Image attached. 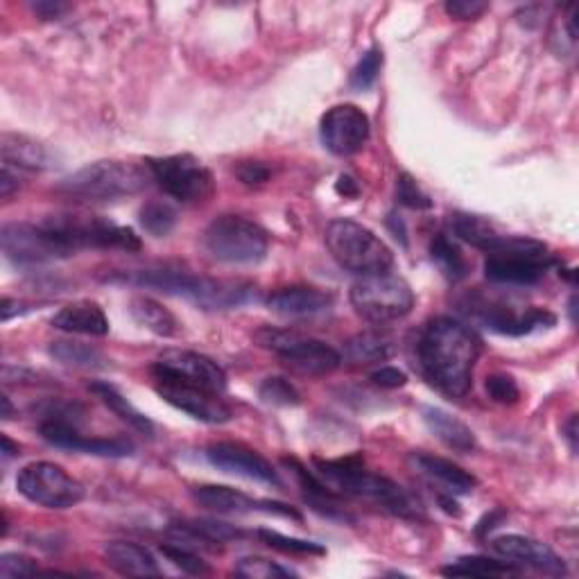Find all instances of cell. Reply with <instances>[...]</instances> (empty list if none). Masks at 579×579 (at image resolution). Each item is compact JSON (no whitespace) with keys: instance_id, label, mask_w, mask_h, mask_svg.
I'll list each match as a JSON object with an SVG mask.
<instances>
[{"instance_id":"obj_54","label":"cell","mask_w":579,"mask_h":579,"mask_svg":"<svg viewBox=\"0 0 579 579\" xmlns=\"http://www.w3.org/2000/svg\"><path fill=\"white\" fill-rule=\"evenodd\" d=\"M12 416V403L8 397H3V419H10Z\"/></svg>"},{"instance_id":"obj_51","label":"cell","mask_w":579,"mask_h":579,"mask_svg":"<svg viewBox=\"0 0 579 579\" xmlns=\"http://www.w3.org/2000/svg\"><path fill=\"white\" fill-rule=\"evenodd\" d=\"M505 518V512L503 510H496L493 514H489V516H485L480 523H478V537H485L487 535V530L491 532L493 528H498V525H496V520H503Z\"/></svg>"},{"instance_id":"obj_16","label":"cell","mask_w":579,"mask_h":579,"mask_svg":"<svg viewBox=\"0 0 579 579\" xmlns=\"http://www.w3.org/2000/svg\"><path fill=\"white\" fill-rule=\"evenodd\" d=\"M322 143L335 156L358 154L372 134L370 116L356 104H337L322 118Z\"/></svg>"},{"instance_id":"obj_23","label":"cell","mask_w":579,"mask_h":579,"mask_svg":"<svg viewBox=\"0 0 579 579\" xmlns=\"http://www.w3.org/2000/svg\"><path fill=\"white\" fill-rule=\"evenodd\" d=\"M55 329L75 335L104 337L110 333V320L95 301H73L64 306L50 322Z\"/></svg>"},{"instance_id":"obj_18","label":"cell","mask_w":579,"mask_h":579,"mask_svg":"<svg viewBox=\"0 0 579 579\" xmlns=\"http://www.w3.org/2000/svg\"><path fill=\"white\" fill-rule=\"evenodd\" d=\"M206 460L224 473H233V476L281 487V478L274 466L243 443H231V441L210 443L206 449Z\"/></svg>"},{"instance_id":"obj_38","label":"cell","mask_w":579,"mask_h":579,"mask_svg":"<svg viewBox=\"0 0 579 579\" xmlns=\"http://www.w3.org/2000/svg\"><path fill=\"white\" fill-rule=\"evenodd\" d=\"M258 397L262 399V403L274 408H295L301 403V394L297 391V387L281 376H270L262 381L258 387Z\"/></svg>"},{"instance_id":"obj_19","label":"cell","mask_w":579,"mask_h":579,"mask_svg":"<svg viewBox=\"0 0 579 579\" xmlns=\"http://www.w3.org/2000/svg\"><path fill=\"white\" fill-rule=\"evenodd\" d=\"M193 500L210 512L218 514H247V512H268V514H279L285 518L299 520L301 514L293 507H287L283 503H274V500H254L243 491H235L231 487H220V485H202L191 491Z\"/></svg>"},{"instance_id":"obj_15","label":"cell","mask_w":579,"mask_h":579,"mask_svg":"<svg viewBox=\"0 0 579 579\" xmlns=\"http://www.w3.org/2000/svg\"><path fill=\"white\" fill-rule=\"evenodd\" d=\"M156 381H177L208 391L222 394L227 389V374L222 366L197 351L168 349L154 364Z\"/></svg>"},{"instance_id":"obj_43","label":"cell","mask_w":579,"mask_h":579,"mask_svg":"<svg viewBox=\"0 0 579 579\" xmlns=\"http://www.w3.org/2000/svg\"><path fill=\"white\" fill-rule=\"evenodd\" d=\"M485 389L489 394V399L496 403H503V406H512L520 399V389L516 385V381L507 374H493L487 378Z\"/></svg>"},{"instance_id":"obj_2","label":"cell","mask_w":579,"mask_h":579,"mask_svg":"<svg viewBox=\"0 0 579 579\" xmlns=\"http://www.w3.org/2000/svg\"><path fill=\"white\" fill-rule=\"evenodd\" d=\"M112 283H129L141 287L162 290L166 295L183 297L206 310H227L249 304L256 297V290L249 283L241 281H218L206 279L189 272L175 270H143V272H120L110 276Z\"/></svg>"},{"instance_id":"obj_31","label":"cell","mask_w":579,"mask_h":579,"mask_svg":"<svg viewBox=\"0 0 579 579\" xmlns=\"http://www.w3.org/2000/svg\"><path fill=\"white\" fill-rule=\"evenodd\" d=\"M453 231L460 241L473 245L476 249H483L487 254L496 252L503 245L505 235L498 233L491 222H487L480 216H468V214H455L453 216Z\"/></svg>"},{"instance_id":"obj_40","label":"cell","mask_w":579,"mask_h":579,"mask_svg":"<svg viewBox=\"0 0 579 579\" xmlns=\"http://www.w3.org/2000/svg\"><path fill=\"white\" fill-rule=\"evenodd\" d=\"M235 575L249 579H279V577H293L295 572L266 557H245L239 562V566H235Z\"/></svg>"},{"instance_id":"obj_29","label":"cell","mask_w":579,"mask_h":579,"mask_svg":"<svg viewBox=\"0 0 579 579\" xmlns=\"http://www.w3.org/2000/svg\"><path fill=\"white\" fill-rule=\"evenodd\" d=\"M89 389H91V391L95 394V397H98L104 406H107L120 421H125V424H127L131 430H137L139 435H145V437H152V435H154V424H152V421H150L141 410H137L134 406H131L114 385H110V383H93Z\"/></svg>"},{"instance_id":"obj_37","label":"cell","mask_w":579,"mask_h":579,"mask_svg":"<svg viewBox=\"0 0 579 579\" xmlns=\"http://www.w3.org/2000/svg\"><path fill=\"white\" fill-rule=\"evenodd\" d=\"M256 537L266 545H270V548H274L279 552H285V555H299V557H322V555H326L324 545H320V543L295 539V537H285V535L274 532V530H258Z\"/></svg>"},{"instance_id":"obj_5","label":"cell","mask_w":579,"mask_h":579,"mask_svg":"<svg viewBox=\"0 0 579 579\" xmlns=\"http://www.w3.org/2000/svg\"><path fill=\"white\" fill-rule=\"evenodd\" d=\"M324 239L331 256L337 260V266L351 274H385L394 266L391 249L372 229H366L356 220H333L326 227Z\"/></svg>"},{"instance_id":"obj_34","label":"cell","mask_w":579,"mask_h":579,"mask_svg":"<svg viewBox=\"0 0 579 579\" xmlns=\"http://www.w3.org/2000/svg\"><path fill=\"white\" fill-rule=\"evenodd\" d=\"M175 530L181 537H189L195 541H204V543H227V541H239L245 537L243 530L233 528L229 523H220V520H183V523H175Z\"/></svg>"},{"instance_id":"obj_42","label":"cell","mask_w":579,"mask_h":579,"mask_svg":"<svg viewBox=\"0 0 579 579\" xmlns=\"http://www.w3.org/2000/svg\"><path fill=\"white\" fill-rule=\"evenodd\" d=\"M397 200H399V204L414 208V210L433 208V200L424 191H421L419 183L408 172H403L397 181Z\"/></svg>"},{"instance_id":"obj_24","label":"cell","mask_w":579,"mask_h":579,"mask_svg":"<svg viewBox=\"0 0 579 579\" xmlns=\"http://www.w3.org/2000/svg\"><path fill=\"white\" fill-rule=\"evenodd\" d=\"M0 152H3L5 166H16L21 170H48L55 166V152L23 134H10V131H5V134L0 137Z\"/></svg>"},{"instance_id":"obj_4","label":"cell","mask_w":579,"mask_h":579,"mask_svg":"<svg viewBox=\"0 0 579 579\" xmlns=\"http://www.w3.org/2000/svg\"><path fill=\"white\" fill-rule=\"evenodd\" d=\"M152 181L145 166L129 162H95L60 181L57 193L75 202H118L139 195Z\"/></svg>"},{"instance_id":"obj_11","label":"cell","mask_w":579,"mask_h":579,"mask_svg":"<svg viewBox=\"0 0 579 579\" xmlns=\"http://www.w3.org/2000/svg\"><path fill=\"white\" fill-rule=\"evenodd\" d=\"M152 179L166 195L183 204H202L214 197L216 179L193 154H172L162 159H147Z\"/></svg>"},{"instance_id":"obj_28","label":"cell","mask_w":579,"mask_h":579,"mask_svg":"<svg viewBox=\"0 0 579 579\" xmlns=\"http://www.w3.org/2000/svg\"><path fill=\"white\" fill-rule=\"evenodd\" d=\"M394 353H397V342L385 331L358 333L345 345V360L349 364H381Z\"/></svg>"},{"instance_id":"obj_17","label":"cell","mask_w":579,"mask_h":579,"mask_svg":"<svg viewBox=\"0 0 579 579\" xmlns=\"http://www.w3.org/2000/svg\"><path fill=\"white\" fill-rule=\"evenodd\" d=\"M156 391H159V397L166 403L202 421V424H227L233 416L231 408L222 399H218L220 394L216 391L177 381H156Z\"/></svg>"},{"instance_id":"obj_9","label":"cell","mask_w":579,"mask_h":579,"mask_svg":"<svg viewBox=\"0 0 579 579\" xmlns=\"http://www.w3.org/2000/svg\"><path fill=\"white\" fill-rule=\"evenodd\" d=\"M16 489L30 503L46 510H70L85 500V485L52 462H33L16 476Z\"/></svg>"},{"instance_id":"obj_41","label":"cell","mask_w":579,"mask_h":579,"mask_svg":"<svg viewBox=\"0 0 579 579\" xmlns=\"http://www.w3.org/2000/svg\"><path fill=\"white\" fill-rule=\"evenodd\" d=\"M162 552L168 557V562L172 566H177L181 572H189V575H206L210 572L208 564L197 557L195 552L181 548V545H162Z\"/></svg>"},{"instance_id":"obj_47","label":"cell","mask_w":579,"mask_h":579,"mask_svg":"<svg viewBox=\"0 0 579 579\" xmlns=\"http://www.w3.org/2000/svg\"><path fill=\"white\" fill-rule=\"evenodd\" d=\"M239 177L247 186H258V183H266L270 179V168L266 164H258V162H247L239 166Z\"/></svg>"},{"instance_id":"obj_26","label":"cell","mask_w":579,"mask_h":579,"mask_svg":"<svg viewBox=\"0 0 579 579\" xmlns=\"http://www.w3.org/2000/svg\"><path fill=\"white\" fill-rule=\"evenodd\" d=\"M421 414H424L428 430L443 446H449L451 451L464 453V455L476 451V446H478L476 435H473V430L464 424V421H460L451 412H446L441 408H433V406H426L424 410H421Z\"/></svg>"},{"instance_id":"obj_32","label":"cell","mask_w":579,"mask_h":579,"mask_svg":"<svg viewBox=\"0 0 579 579\" xmlns=\"http://www.w3.org/2000/svg\"><path fill=\"white\" fill-rule=\"evenodd\" d=\"M50 356L60 360L66 366H75V370H107L110 360L104 353L85 342L75 339H57L50 345Z\"/></svg>"},{"instance_id":"obj_30","label":"cell","mask_w":579,"mask_h":579,"mask_svg":"<svg viewBox=\"0 0 579 579\" xmlns=\"http://www.w3.org/2000/svg\"><path fill=\"white\" fill-rule=\"evenodd\" d=\"M129 312L134 322L150 333L159 337H175L179 333V322L175 314L164 308L159 301H154L150 297H137L129 304Z\"/></svg>"},{"instance_id":"obj_6","label":"cell","mask_w":579,"mask_h":579,"mask_svg":"<svg viewBox=\"0 0 579 579\" xmlns=\"http://www.w3.org/2000/svg\"><path fill=\"white\" fill-rule=\"evenodd\" d=\"M206 252L229 266H256L268 256L270 239L260 224L241 216H220L204 233Z\"/></svg>"},{"instance_id":"obj_22","label":"cell","mask_w":579,"mask_h":579,"mask_svg":"<svg viewBox=\"0 0 579 579\" xmlns=\"http://www.w3.org/2000/svg\"><path fill=\"white\" fill-rule=\"evenodd\" d=\"M333 304V297L326 295L324 290L297 285V287H283L279 293L270 295L268 308L283 318H312L329 310Z\"/></svg>"},{"instance_id":"obj_45","label":"cell","mask_w":579,"mask_h":579,"mask_svg":"<svg viewBox=\"0 0 579 579\" xmlns=\"http://www.w3.org/2000/svg\"><path fill=\"white\" fill-rule=\"evenodd\" d=\"M487 10H489V5L480 3V0H451V3H446V14L453 16V18H460V21L478 18Z\"/></svg>"},{"instance_id":"obj_52","label":"cell","mask_w":579,"mask_h":579,"mask_svg":"<svg viewBox=\"0 0 579 579\" xmlns=\"http://www.w3.org/2000/svg\"><path fill=\"white\" fill-rule=\"evenodd\" d=\"M335 191H337L339 195H345V197H356V195H358V183H356L351 177L342 175V177H339V181H337Z\"/></svg>"},{"instance_id":"obj_3","label":"cell","mask_w":579,"mask_h":579,"mask_svg":"<svg viewBox=\"0 0 579 579\" xmlns=\"http://www.w3.org/2000/svg\"><path fill=\"white\" fill-rule=\"evenodd\" d=\"M320 476L339 493L356 496L372 500L394 516H401L408 520H424V510L419 507L416 500L394 480L378 476V473L366 471L360 458H345V460H318Z\"/></svg>"},{"instance_id":"obj_50","label":"cell","mask_w":579,"mask_h":579,"mask_svg":"<svg viewBox=\"0 0 579 579\" xmlns=\"http://www.w3.org/2000/svg\"><path fill=\"white\" fill-rule=\"evenodd\" d=\"M562 435L568 441V449L577 453V414L568 416V421L562 426Z\"/></svg>"},{"instance_id":"obj_1","label":"cell","mask_w":579,"mask_h":579,"mask_svg":"<svg viewBox=\"0 0 579 579\" xmlns=\"http://www.w3.org/2000/svg\"><path fill=\"white\" fill-rule=\"evenodd\" d=\"M483 345L478 335L453 318H435L421 331L419 362L426 378L446 397L462 399L471 389Z\"/></svg>"},{"instance_id":"obj_48","label":"cell","mask_w":579,"mask_h":579,"mask_svg":"<svg viewBox=\"0 0 579 579\" xmlns=\"http://www.w3.org/2000/svg\"><path fill=\"white\" fill-rule=\"evenodd\" d=\"M33 10L41 18H60L68 10V5L66 3H52V0H39V3L33 5Z\"/></svg>"},{"instance_id":"obj_46","label":"cell","mask_w":579,"mask_h":579,"mask_svg":"<svg viewBox=\"0 0 579 579\" xmlns=\"http://www.w3.org/2000/svg\"><path fill=\"white\" fill-rule=\"evenodd\" d=\"M372 383L385 389H399L408 383V376L401 370H397V366H381V370L372 374Z\"/></svg>"},{"instance_id":"obj_35","label":"cell","mask_w":579,"mask_h":579,"mask_svg":"<svg viewBox=\"0 0 579 579\" xmlns=\"http://www.w3.org/2000/svg\"><path fill=\"white\" fill-rule=\"evenodd\" d=\"M443 575L453 577H510L518 575V566L512 562H500L489 557H460L458 562L441 568Z\"/></svg>"},{"instance_id":"obj_44","label":"cell","mask_w":579,"mask_h":579,"mask_svg":"<svg viewBox=\"0 0 579 579\" xmlns=\"http://www.w3.org/2000/svg\"><path fill=\"white\" fill-rule=\"evenodd\" d=\"M37 562L18 555V552H5L3 557H0V577L3 579H12V577H23V575H35Z\"/></svg>"},{"instance_id":"obj_33","label":"cell","mask_w":579,"mask_h":579,"mask_svg":"<svg viewBox=\"0 0 579 579\" xmlns=\"http://www.w3.org/2000/svg\"><path fill=\"white\" fill-rule=\"evenodd\" d=\"M430 258L435 260V266L439 268V272L453 281V283H460L468 276V260L466 256L462 254V249L458 247L455 241H451L446 233H437L433 243H430Z\"/></svg>"},{"instance_id":"obj_7","label":"cell","mask_w":579,"mask_h":579,"mask_svg":"<svg viewBox=\"0 0 579 579\" xmlns=\"http://www.w3.org/2000/svg\"><path fill=\"white\" fill-rule=\"evenodd\" d=\"M39 224H43L73 254L80 249H141V239L129 227H120L98 216H50Z\"/></svg>"},{"instance_id":"obj_10","label":"cell","mask_w":579,"mask_h":579,"mask_svg":"<svg viewBox=\"0 0 579 579\" xmlns=\"http://www.w3.org/2000/svg\"><path fill=\"white\" fill-rule=\"evenodd\" d=\"M256 339L260 347L274 351L287 366L306 376H329L342 364V353L322 339L274 329L258 331Z\"/></svg>"},{"instance_id":"obj_14","label":"cell","mask_w":579,"mask_h":579,"mask_svg":"<svg viewBox=\"0 0 579 579\" xmlns=\"http://www.w3.org/2000/svg\"><path fill=\"white\" fill-rule=\"evenodd\" d=\"M0 247L14 266H41V262L73 256V252L43 224H5L0 231Z\"/></svg>"},{"instance_id":"obj_12","label":"cell","mask_w":579,"mask_h":579,"mask_svg":"<svg viewBox=\"0 0 579 579\" xmlns=\"http://www.w3.org/2000/svg\"><path fill=\"white\" fill-rule=\"evenodd\" d=\"M548 247L532 239H520L503 252L489 254L485 262V274L493 283L505 285H535L550 268Z\"/></svg>"},{"instance_id":"obj_25","label":"cell","mask_w":579,"mask_h":579,"mask_svg":"<svg viewBox=\"0 0 579 579\" xmlns=\"http://www.w3.org/2000/svg\"><path fill=\"white\" fill-rule=\"evenodd\" d=\"M104 559L107 564L127 577H156L162 575L152 552L145 545L134 541H112L104 545Z\"/></svg>"},{"instance_id":"obj_27","label":"cell","mask_w":579,"mask_h":579,"mask_svg":"<svg viewBox=\"0 0 579 579\" xmlns=\"http://www.w3.org/2000/svg\"><path fill=\"white\" fill-rule=\"evenodd\" d=\"M412 464L421 473H426L428 478L443 485L451 493H471L473 489L478 487L476 476H471L468 471H464L462 466H458L451 460H443V458H437L430 453H414Z\"/></svg>"},{"instance_id":"obj_36","label":"cell","mask_w":579,"mask_h":579,"mask_svg":"<svg viewBox=\"0 0 579 579\" xmlns=\"http://www.w3.org/2000/svg\"><path fill=\"white\" fill-rule=\"evenodd\" d=\"M139 222L150 235L164 239L177 224V210L164 200H152L139 210Z\"/></svg>"},{"instance_id":"obj_21","label":"cell","mask_w":579,"mask_h":579,"mask_svg":"<svg viewBox=\"0 0 579 579\" xmlns=\"http://www.w3.org/2000/svg\"><path fill=\"white\" fill-rule=\"evenodd\" d=\"M491 548L498 552L500 557L516 566H528L552 577H564L568 572L566 562L557 555V552L532 537L503 535V537L493 539Z\"/></svg>"},{"instance_id":"obj_13","label":"cell","mask_w":579,"mask_h":579,"mask_svg":"<svg viewBox=\"0 0 579 579\" xmlns=\"http://www.w3.org/2000/svg\"><path fill=\"white\" fill-rule=\"evenodd\" d=\"M464 310L473 314L480 324H485L489 331L500 333V335H530L541 329H550L557 324V318L545 308H516L505 301L498 299H487V297H476L471 299Z\"/></svg>"},{"instance_id":"obj_20","label":"cell","mask_w":579,"mask_h":579,"mask_svg":"<svg viewBox=\"0 0 579 579\" xmlns=\"http://www.w3.org/2000/svg\"><path fill=\"white\" fill-rule=\"evenodd\" d=\"M39 430L48 443L75 453H87L98 458H127L134 453V443L127 439L87 437L75 428V424H64V421H41Z\"/></svg>"},{"instance_id":"obj_8","label":"cell","mask_w":579,"mask_h":579,"mask_svg":"<svg viewBox=\"0 0 579 579\" xmlns=\"http://www.w3.org/2000/svg\"><path fill=\"white\" fill-rule=\"evenodd\" d=\"M351 306L362 320L372 324L399 322L412 312L414 293L406 279L397 274L362 276L351 287Z\"/></svg>"},{"instance_id":"obj_39","label":"cell","mask_w":579,"mask_h":579,"mask_svg":"<svg viewBox=\"0 0 579 579\" xmlns=\"http://www.w3.org/2000/svg\"><path fill=\"white\" fill-rule=\"evenodd\" d=\"M381 68H383V50L381 48L366 50L364 55H362V60L358 62V66L351 73V87L356 91L372 89L374 82L378 80Z\"/></svg>"},{"instance_id":"obj_49","label":"cell","mask_w":579,"mask_h":579,"mask_svg":"<svg viewBox=\"0 0 579 579\" xmlns=\"http://www.w3.org/2000/svg\"><path fill=\"white\" fill-rule=\"evenodd\" d=\"M14 189H18V177L12 172L10 166L3 164V175H0V195L10 197L14 193Z\"/></svg>"},{"instance_id":"obj_53","label":"cell","mask_w":579,"mask_h":579,"mask_svg":"<svg viewBox=\"0 0 579 579\" xmlns=\"http://www.w3.org/2000/svg\"><path fill=\"white\" fill-rule=\"evenodd\" d=\"M18 455V446L12 443V439L8 435H3V458L10 460V458H16Z\"/></svg>"}]
</instances>
